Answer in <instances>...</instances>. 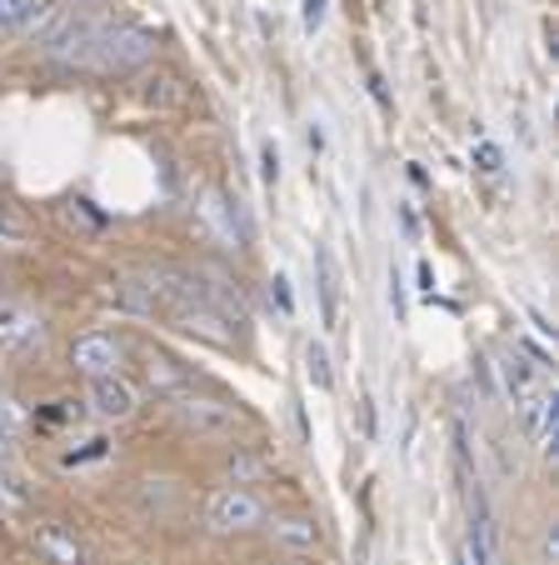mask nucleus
<instances>
[{"label": "nucleus", "mask_w": 559, "mask_h": 565, "mask_svg": "<svg viewBox=\"0 0 559 565\" xmlns=\"http://www.w3.org/2000/svg\"><path fill=\"white\" fill-rule=\"evenodd\" d=\"M170 416H175L180 430L211 436V440H225V436H235V430L250 426V416H245L235 401H221V395H191V391L170 401Z\"/></svg>", "instance_id": "f257e3e1"}, {"label": "nucleus", "mask_w": 559, "mask_h": 565, "mask_svg": "<svg viewBox=\"0 0 559 565\" xmlns=\"http://www.w3.org/2000/svg\"><path fill=\"white\" fill-rule=\"evenodd\" d=\"M265 521H270L265 501L255 491H245V486H221V491H211V501H205V525H211L215 535H250V531H260Z\"/></svg>", "instance_id": "f03ea898"}, {"label": "nucleus", "mask_w": 559, "mask_h": 565, "mask_svg": "<svg viewBox=\"0 0 559 565\" xmlns=\"http://www.w3.org/2000/svg\"><path fill=\"white\" fill-rule=\"evenodd\" d=\"M155 55V35L146 25H106L96 45V71L106 75H126V71H146Z\"/></svg>", "instance_id": "7ed1b4c3"}, {"label": "nucleus", "mask_w": 559, "mask_h": 565, "mask_svg": "<svg viewBox=\"0 0 559 565\" xmlns=\"http://www.w3.org/2000/svg\"><path fill=\"white\" fill-rule=\"evenodd\" d=\"M71 365L85 375V381L116 375L120 365H126V341H120V335H106V331H85L71 341Z\"/></svg>", "instance_id": "20e7f679"}, {"label": "nucleus", "mask_w": 559, "mask_h": 565, "mask_svg": "<svg viewBox=\"0 0 559 565\" xmlns=\"http://www.w3.org/2000/svg\"><path fill=\"white\" fill-rule=\"evenodd\" d=\"M85 401H90V411H96L100 420H130L136 416V406H140V391L116 371V375H96Z\"/></svg>", "instance_id": "39448f33"}, {"label": "nucleus", "mask_w": 559, "mask_h": 565, "mask_svg": "<svg viewBox=\"0 0 559 565\" xmlns=\"http://www.w3.org/2000/svg\"><path fill=\"white\" fill-rule=\"evenodd\" d=\"M519 416H525V430L535 436V446L545 450V456H555V446H559V395H555V385H545V391H535L519 406Z\"/></svg>", "instance_id": "423d86ee"}, {"label": "nucleus", "mask_w": 559, "mask_h": 565, "mask_svg": "<svg viewBox=\"0 0 559 565\" xmlns=\"http://www.w3.org/2000/svg\"><path fill=\"white\" fill-rule=\"evenodd\" d=\"M495 371H499V381H505V391H509V401H515V406H525L529 395L545 391V385H549V381H545V365L529 361V355L519 351V345H515V351L499 355Z\"/></svg>", "instance_id": "0eeeda50"}, {"label": "nucleus", "mask_w": 559, "mask_h": 565, "mask_svg": "<svg viewBox=\"0 0 559 565\" xmlns=\"http://www.w3.org/2000/svg\"><path fill=\"white\" fill-rule=\"evenodd\" d=\"M31 545H35V555H41L45 565H85V545L75 541V531H71V525H61V521H41V525H35Z\"/></svg>", "instance_id": "6e6552de"}, {"label": "nucleus", "mask_w": 559, "mask_h": 565, "mask_svg": "<svg viewBox=\"0 0 559 565\" xmlns=\"http://www.w3.org/2000/svg\"><path fill=\"white\" fill-rule=\"evenodd\" d=\"M315 286H320V320L325 331H340V296H345V276L330 246H315Z\"/></svg>", "instance_id": "1a4fd4ad"}, {"label": "nucleus", "mask_w": 559, "mask_h": 565, "mask_svg": "<svg viewBox=\"0 0 559 565\" xmlns=\"http://www.w3.org/2000/svg\"><path fill=\"white\" fill-rule=\"evenodd\" d=\"M146 385L160 395H185L195 385V371L170 351H146Z\"/></svg>", "instance_id": "9d476101"}, {"label": "nucleus", "mask_w": 559, "mask_h": 565, "mask_svg": "<svg viewBox=\"0 0 559 565\" xmlns=\"http://www.w3.org/2000/svg\"><path fill=\"white\" fill-rule=\"evenodd\" d=\"M45 341V326L35 310L15 306V300H6L0 306V345H15V351H31V345Z\"/></svg>", "instance_id": "9b49d317"}, {"label": "nucleus", "mask_w": 559, "mask_h": 565, "mask_svg": "<svg viewBox=\"0 0 559 565\" xmlns=\"http://www.w3.org/2000/svg\"><path fill=\"white\" fill-rule=\"evenodd\" d=\"M106 300H110V306H120V310H130V316H155V310H160V300H155V290H150L146 270L116 276L106 286Z\"/></svg>", "instance_id": "f8f14e48"}, {"label": "nucleus", "mask_w": 559, "mask_h": 565, "mask_svg": "<svg viewBox=\"0 0 559 565\" xmlns=\"http://www.w3.org/2000/svg\"><path fill=\"white\" fill-rule=\"evenodd\" d=\"M265 531H270V541L280 545V551H315V545L325 541L315 515H275Z\"/></svg>", "instance_id": "ddd939ff"}, {"label": "nucleus", "mask_w": 559, "mask_h": 565, "mask_svg": "<svg viewBox=\"0 0 559 565\" xmlns=\"http://www.w3.org/2000/svg\"><path fill=\"white\" fill-rule=\"evenodd\" d=\"M175 320L191 335H205V341H215V345L235 341V331H225V310H215V306H185V310H175Z\"/></svg>", "instance_id": "4468645a"}, {"label": "nucleus", "mask_w": 559, "mask_h": 565, "mask_svg": "<svg viewBox=\"0 0 559 565\" xmlns=\"http://www.w3.org/2000/svg\"><path fill=\"white\" fill-rule=\"evenodd\" d=\"M140 100H146L150 110H170L185 100V90H180V75L175 71H146L140 75Z\"/></svg>", "instance_id": "2eb2a0df"}, {"label": "nucleus", "mask_w": 559, "mask_h": 565, "mask_svg": "<svg viewBox=\"0 0 559 565\" xmlns=\"http://www.w3.org/2000/svg\"><path fill=\"white\" fill-rule=\"evenodd\" d=\"M225 470H230V486H250V480H260V476H270L275 470V460L270 456H260V450H235L230 460H225Z\"/></svg>", "instance_id": "dca6fc26"}, {"label": "nucleus", "mask_w": 559, "mask_h": 565, "mask_svg": "<svg viewBox=\"0 0 559 565\" xmlns=\"http://www.w3.org/2000/svg\"><path fill=\"white\" fill-rule=\"evenodd\" d=\"M305 381L315 385V391H335V365H330L325 341H310L305 345Z\"/></svg>", "instance_id": "f3484780"}, {"label": "nucleus", "mask_w": 559, "mask_h": 565, "mask_svg": "<svg viewBox=\"0 0 559 565\" xmlns=\"http://www.w3.org/2000/svg\"><path fill=\"white\" fill-rule=\"evenodd\" d=\"M15 440H21V416L11 406H0V466L15 456Z\"/></svg>", "instance_id": "a211bd4d"}, {"label": "nucleus", "mask_w": 559, "mask_h": 565, "mask_svg": "<svg viewBox=\"0 0 559 565\" xmlns=\"http://www.w3.org/2000/svg\"><path fill=\"white\" fill-rule=\"evenodd\" d=\"M31 501V491H25V480L15 476V470L0 466V505H25Z\"/></svg>", "instance_id": "6ab92c4d"}, {"label": "nucleus", "mask_w": 559, "mask_h": 565, "mask_svg": "<svg viewBox=\"0 0 559 565\" xmlns=\"http://www.w3.org/2000/svg\"><path fill=\"white\" fill-rule=\"evenodd\" d=\"M0 241H6V246H25V221L11 205H0Z\"/></svg>", "instance_id": "aec40b11"}, {"label": "nucleus", "mask_w": 559, "mask_h": 565, "mask_svg": "<svg viewBox=\"0 0 559 565\" xmlns=\"http://www.w3.org/2000/svg\"><path fill=\"white\" fill-rule=\"evenodd\" d=\"M325 15H330V0H300V25H305V35H320Z\"/></svg>", "instance_id": "412c9836"}, {"label": "nucleus", "mask_w": 559, "mask_h": 565, "mask_svg": "<svg viewBox=\"0 0 559 565\" xmlns=\"http://www.w3.org/2000/svg\"><path fill=\"white\" fill-rule=\"evenodd\" d=\"M499 166H505V156H499V146H495V140H475V171L499 175Z\"/></svg>", "instance_id": "4be33fe9"}, {"label": "nucleus", "mask_w": 559, "mask_h": 565, "mask_svg": "<svg viewBox=\"0 0 559 565\" xmlns=\"http://www.w3.org/2000/svg\"><path fill=\"white\" fill-rule=\"evenodd\" d=\"M260 181L280 185V146H275V140H265L260 146Z\"/></svg>", "instance_id": "5701e85b"}, {"label": "nucleus", "mask_w": 559, "mask_h": 565, "mask_svg": "<svg viewBox=\"0 0 559 565\" xmlns=\"http://www.w3.org/2000/svg\"><path fill=\"white\" fill-rule=\"evenodd\" d=\"M25 6H31V0H0V35H6V31H15V25H21Z\"/></svg>", "instance_id": "b1692460"}, {"label": "nucleus", "mask_w": 559, "mask_h": 565, "mask_svg": "<svg viewBox=\"0 0 559 565\" xmlns=\"http://www.w3.org/2000/svg\"><path fill=\"white\" fill-rule=\"evenodd\" d=\"M270 306H280L286 316L295 310V296H290V280H286V276H275V280H270Z\"/></svg>", "instance_id": "393cba45"}, {"label": "nucleus", "mask_w": 559, "mask_h": 565, "mask_svg": "<svg viewBox=\"0 0 559 565\" xmlns=\"http://www.w3.org/2000/svg\"><path fill=\"white\" fill-rule=\"evenodd\" d=\"M106 456V440H85V450H71V456H65V466H85V460H100Z\"/></svg>", "instance_id": "a878e982"}, {"label": "nucleus", "mask_w": 559, "mask_h": 565, "mask_svg": "<svg viewBox=\"0 0 559 565\" xmlns=\"http://www.w3.org/2000/svg\"><path fill=\"white\" fill-rule=\"evenodd\" d=\"M390 306H395V320H405V286H400V270H390Z\"/></svg>", "instance_id": "bb28decb"}, {"label": "nucleus", "mask_w": 559, "mask_h": 565, "mask_svg": "<svg viewBox=\"0 0 559 565\" xmlns=\"http://www.w3.org/2000/svg\"><path fill=\"white\" fill-rule=\"evenodd\" d=\"M420 290L434 300V270H430V260H420Z\"/></svg>", "instance_id": "cd10ccee"}, {"label": "nucleus", "mask_w": 559, "mask_h": 565, "mask_svg": "<svg viewBox=\"0 0 559 565\" xmlns=\"http://www.w3.org/2000/svg\"><path fill=\"white\" fill-rule=\"evenodd\" d=\"M400 221H405V235H410V241H415V235H420V221H415V211H410V205H405V211H400Z\"/></svg>", "instance_id": "c85d7f7f"}, {"label": "nucleus", "mask_w": 559, "mask_h": 565, "mask_svg": "<svg viewBox=\"0 0 559 565\" xmlns=\"http://www.w3.org/2000/svg\"><path fill=\"white\" fill-rule=\"evenodd\" d=\"M61 6H96V0H61Z\"/></svg>", "instance_id": "c756f323"}, {"label": "nucleus", "mask_w": 559, "mask_h": 565, "mask_svg": "<svg viewBox=\"0 0 559 565\" xmlns=\"http://www.w3.org/2000/svg\"><path fill=\"white\" fill-rule=\"evenodd\" d=\"M454 565H470V555H460V561H454Z\"/></svg>", "instance_id": "7c9ffc66"}]
</instances>
